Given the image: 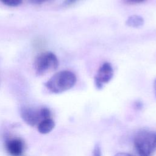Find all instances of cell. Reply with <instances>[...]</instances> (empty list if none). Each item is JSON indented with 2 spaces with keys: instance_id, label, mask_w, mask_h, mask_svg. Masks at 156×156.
Here are the masks:
<instances>
[{
  "instance_id": "cell-1",
  "label": "cell",
  "mask_w": 156,
  "mask_h": 156,
  "mask_svg": "<svg viewBox=\"0 0 156 156\" xmlns=\"http://www.w3.org/2000/svg\"><path fill=\"white\" fill-rule=\"evenodd\" d=\"M76 82V75L70 71L64 70L55 73L45 83L48 90L60 93L71 88Z\"/></svg>"
},
{
  "instance_id": "cell-2",
  "label": "cell",
  "mask_w": 156,
  "mask_h": 156,
  "mask_svg": "<svg viewBox=\"0 0 156 156\" xmlns=\"http://www.w3.org/2000/svg\"><path fill=\"white\" fill-rule=\"evenodd\" d=\"M134 145L139 156H151L156 149V133L140 131L134 137Z\"/></svg>"
},
{
  "instance_id": "cell-3",
  "label": "cell",
  "mask_w": 156,
  "mask_h": 156,
  "mask_svg": "<svg viewBox=\"0 0 156 156\" xmlns=\"http://www.w3.org/2000/svg\"><path fill=\"white\" fill-rule=\"evenodd\" d=\"M58 66V61L52 52H44L38 55L34 61V69L38 76L54 71Z\"/></svg>"
},
{
  "instance_id": "cell-4",
  "label": "cell",
  "mask_w": 156,
  "mask_h": 156,
  "mask_svg": "<svg viewBox=\"0 0 156 156\" xmlns=\"http://www.w3.org/2000/svg\"><path fill=\"white\" fill-rule=\"evenodd\" d=\"M113 76V69L112 65L108 62L103 63L94 77L95 86L98 89H101L104 84L110 81Z\"/></svg>"
},
{
  "instance_id": "cell-5",
  "label": "cell",
  "mask_w": 156,
  "mask_h": 156,
  "mask_svg": "<svg viewBox=\"0 0 156 156\" xmlns=\"http://www.w3.org/2000/svg\"><path fill=\"white\" fill-rule=\"evenodd\" d=\"M21 115L23 120L30 126H35L40 119L39 111L28 107L21 108Z\"/></svg>"
},
{
  "instance_id": "cell-6",
  "label": "cell",
  "mask_w": 156,
  "mask_h": 156,
  "mask_svg": "<svg viewBox=\"0 0 156 156\" xmlns=\"http://www.w3.org/2000/svg\"><path fill=\"white\" fill-rule=\"evenodd\" d=\"M23 143L19 138L11 139L6 143L7 151L12 156H20L23 152Z\"/></svg>"
},
{
  "instance_id": "cell-7",
  "label": "cell",
  "mask_w": 156,
  "mask_h": 156,
  "mask_svg": "<svg viewBox=\"0 0 156 156\" xmlns=\"http://www.w3.org/2000/svg\"><path fill=\"white\" fill-rule=\"evenodd\" d=\"M55 123L54 121L49 118H46L43 119L38 124V130L41 133L45 134L50 132L54 127Z\"/></svg>"
},
{
  "instance_id": "cell-8",
  "label": "cell",
  "mask_w": 156,
  "mask_h": 156,
  "mask_svg": "<svg viewBox=\"0 0 156 156\" xmlns=\"http://www.w3.org/2000/svg\"><path fill=\"white\" fill-rule=\"evenodd\" d=\"M126 25L130 27L137 28L142 26L144 24L143 18L139 15H132L126 20Z\"/></svg>"
},
{
  "instance_id": "cell-9",
  "label": "cell",
  "mask_w": 156,
  "mask_h": 156,
  "mask_svg": "<svg viewBox=\"0 0 156 156\" xmlns=\"http://www.w3.org/2000/svg\"><path fill=\"white\" fill-rule=\"evenodd\" d=\"M0 1L7 6L16 7L20 5L23 0H0Z\"/></svg>"
},
{
  "instance_id": "cell-10",
  "label": "cell",
  "mask_w": 156,
  "mask_h": 156,
  "mask_svg": "<svg viewBox=\"0 0 156 156\" xmlns=\"http://www.w3.org/2000/svg\"><path fill=\"white\" fill-rule=\"evenodd\" d=\"M39 114H40V118H42L43 119H44L46 118H49L51 116V112L48 108L43 107L40 110Z\"/></svg>"
},
{
  "instance_id": "cell-11",
  "label": "cell",
  "mask_w": 156,
  "mask_h": 156,
  "mask_svg": "<svg viewBox=\"0 0 156 156\" xmlns=\"http://www.w3.org/2000/svg\"><path fill=\"white\" fill-rule=\"evenodd\" d=\"M93 156H101V147L98 144H96L94 146L93 152Z\"/></svg>"
},
{
  "instance_id": "cell-12",
  "label": "cell",
  "mask_w": 156,
  "mask_h": 156,
  "mask_svg": "<svg viewBox=\"0 0 156 156\" xmlns=\"http://www.w3.org/2000/svg\"><path fill=\"white\" fill-rule=\"evenodd\" d=\"M80 0H65V1L63 2V4L65 6H69V5H71L75 3H76L77 2L79 1Z\"/></svg>"
},
{
  "instance_id": "cell-13",
  "label": "cell",
  "mask_w": 156,
  "mask_h": 156,
  "mask_svg": "<svg viewBox=\"0 0 156 156\" xmlns=\"http://www.w3.org/2000/svg\"><path fill=\"white\" fill-rule=\"evenodd\" d=\"M51 0H29V1L34 4H41L43 3L50 1Z\"/></svg>"
},
{
  "instance_id": "cell-14",
  "label": "cell",
  "mask_w": 156,
  "mask_h": 156,
  "mask_svg": "<svg viewBox=\"0 0 156 156\" xmlns=\"http://www.w3.org/2000/svg\"><path fill=\"white\" fill-rule=\"evenodd\" d=\"M145 1L146 0H125L126 2H127L129 4H131L141 3V2H143Z\"/></svg>"
},
{
  "instance_id": "cell-15",
  "label": "cell",
  "mask_w": 156,
  "mask_h": 156,
  "mask_svg": "<svg viewBox=\"0 0 156 156\" xmlns=\"http://www.w3.org/2000/svg\"><path fill=\"white\" fill-rule=\"evenodd\" d=\"M115 156H132V155L128 154V153H125V152H119L116 154Z\"/></svg>"
},
{
  "instance_id": "cell-16",
  "label": "cell",
  "mask_w": 156,
  "mask_h": 156,
  "mask_svg": "<svg viewBox=\"0 0 156 156\" xmlns=\"http://www.w3.org/2000/svg\"><path fill=\"white\" fill-rule=\"evenodd\" d=\"M135 107H136L137 108H141V107H142V104H141L140 102H139V101L136 102H135Z\"/></svg>"
},
{
  "instance_id": "cell-17",
  "label": "cell",
  "mask_w": 156,
  "mask_h": 156,
  "mask_svg": "<svg viewBox=\"0 0 156 156\" xmlns=\"http://www.w3.org/2000/svg\"><path fill=\"white\" fill-rule=\"evenodd\" d=\"M154 88H155V96H156V79L154 82Z\"/></svg>"
}]
</instances>
